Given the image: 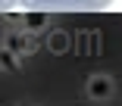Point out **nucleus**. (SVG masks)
I'll return each mask as SVG.
<instances>
[{"instance_id": "obj_3", "label": "nucleus", "mask_w": 122, "mask_h": 106, "mask_svg": "<svg viewBox=\"0 0 122 106\" xmlns=\"http://www.w3.org/2000/svg\"><path fill=\"white\" fill-rule=\"evenodd\" d=\"M0 66H6V69H16V59H13V53H10V50H0Z\"/></svg>"}, {"instance_id": "obj_2", "label": "nucleus", "mask_w": 122, "mask_h": 106, "mask_svg": "<svg viewBox=\"0 0 122 106\" xmlns=\"http://www.w3.org/2000/svg\"><path fill=\"white\" fill-rule=\"evenodd\" d=\"M25 19H28V28H41V25H44V19H47V16H44V13H28Z\"/></svg>"}, {"instance_id": "obj_4", "label": "nucleus", "mask_w": 122, "mask_h": 106, "mask_svg": "<svg viewBox=\"0 0 122 106\" xmlns=\"http://www.w3.org/2000/svg\"><path fill=\"white\" fill-rule=\"evenodd\" d=\"M10 50H22V44H19V38H16V34L10 38Z\"/></svg>"}, {"instance_id": "obj_1", "label": "nucleus", "mask_w": 122, "mask_h": 106, "mask_svg": "<svg viewBox=\"0 0 122 106\" xmlns=\"http://www.w3.org/2000/svg\"><path fill=\"white\" fill-rule=\"evenodd\" d=\"M88 91H91V97H110V81L107 78H91V84H88Z\"/></svg>"}]
</instances>
